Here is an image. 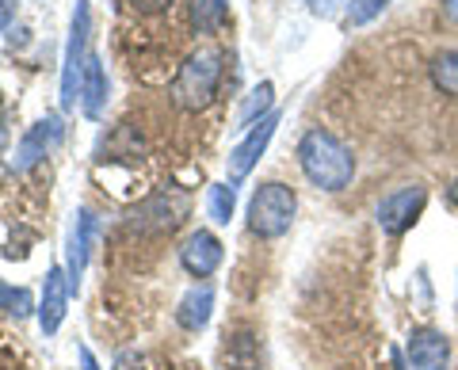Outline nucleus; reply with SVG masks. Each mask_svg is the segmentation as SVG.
Instances as JSON below:
<instances>
[{
	"mask_svg": "<svg viewBox=\"0 0 458 370\" xmlns=\"http://www.w3.org/2000/svg\"><path fill=\"white\" fill-rule=\"evenodd\" d=\"M298 214V195L279 180H267L249 198V230L264 240H276L294 225Z\"/></svg>",
	"mask_w": 458,
	"mask_h": 370,
	"instance_id": "obj_3",
	"label": "nucleus"
},
{
	"mask_svg": "<svg viewBox=\"0 0 458 370\" xmlns=\"http://www.w3.org/2000/svg\"><path fill=\"white\" fill-rule=\"evenodd\" d=\"M222 240L214 237L210 230H195L188 240L180 245V264L183 272L195 275V279H210L214 272L222 267Z\"/></svg>",
	"mask_w": 458,
	"mask_h": 370,
	"instance_id": "obj_11",
	"label": "nucleus"
},
{
	"mask_svg": "<svg viewBox=\"0 0 458 370\" xmlns=\"http://www.w3.org/2000/svg\"><path fill=\"white\" fill-rule=\"evenodd\" d=\"M65 138V122H62V115H47V119H38L31 130H27L23 138H20V146H16V156H12V168L16 172H31V168L47 156L57 141Z\"/></svg>",
	"mask_w": 458,
	"mask_h": 370,
	"instance_id": "obj_9",
	"label": "nucleus"
},
{
	"mask_svg": "<svg viewBox=\"0 0 458 370\" xmlns=\"http://www.w3.org/2000/svg\"><path fill=\"white\" fill-rule=\"evenodd\" d=\"M16 20V0H0V31Z\"/></svg>",
	"mask_w": 458,
	"mask_h": 370,
	"instance_id": "obj_25",
	"label": "nucleus"
},
{
	"mask_svg": "<svg viewBox=\"0 0 458 370\" xmlns=\"http://www.w3.org/2000/svg\"><path fill=\"white\" fill-rule=\"evenodd\" d=\"M210 313H214V290L207 282H199V287H191L180 298L176 321H180V329H188V332H203L210 324Z\"/></svg>",
	"mask_w": 458,
	"mask_h": 370,
	"instance_id": "obj_14",
	"label": "nucleus"
},
{
	"mask_svg": "<svg viewBox=\"0 0 458 370\" xmlns=\"http://www.w3.org/2000/svg\"><path fill=\"white\" fill-rule=\"evenodd\" d=\"M298 168H302V176L313 188L344 191L355 176V153L344 146L333 130L313 126V130H306L302 141H298Z\"/></svg>",
	"mask_w": 458,
	"mask_h": 370,
	"instance_id": "obj_1",
	"label": "nucleus"
},
{
	"mask_svg": "<svg viewBox=\"0 0 458 370\" xmlns=\"http://www.w3.org/2000/svg\"><path fill=\"white\" fill-rule=\"evenodd\" d=\"M271 111H276V84H271V80H260V84H256V88L249 92L245 107H241V115H237L241 130H249V126H256L260 119H267Z\"/></svg>",
	"mask_w": 458,
	"mask_h": 370,
	"instance_id": "obj_15",
	"label": "nucleus"
},
{
	"mask_svg": "<svg viewBox=\"0 0 458 370\" xmlns=\"http://www.w3.org/2000/svg\"><path fill=\"white\" fill-rule=\"evenodd\" d=\"M229 20V0H191V23L203 35L222 31Z\"/></svg>",
	"mask_w": 458,
	"mask_h": 370,
	"instance_id": "obj_17",
	"label": "nucleus"
},
{
	"mask_svg": "<svg viewBox=\"0 0 458 370\" xmlns=\"http://www.w3.org/2000/svg\"><path fill=\"white\" fill-rule=\"evenodd\" d=\"M447 198H451V206L458 210V176L451 180V188H447Z\"/></svg>",
	"mask_w": 458,
	"mask_h": 370,
	"instance_id": "obj_28",
	"label": "nucleus"
},
{
	"mask_svg": "<svg viewBox=\"0 0 458 370\" xmlns=\"http://www.w3.org/2000/svg\"><path fill=\"white\" fill-rule=\"evenodd\" d=\"M405 355L412 370H451V336L436 324H420L409 332Z\"/></svg>",
	"mask_w": 458,
	"mask_h": 370,
	"instance_id": "obj_7",
	"label": "nucleus"
},
{
	"mask_svg": "<svg viewBox=\"0 0 458 370\" xmlns=\"http://www.w3.org/2000/svg\"><path fill=\"white\" fill-rule=\"evenodd\" d=\"M77 355H81V370H99V363H96V355H92L89 348H84V344L77 348Z\"/></svg>",
	"mask_w": 458,
	"mask_h": 370,
	"instance_id": "obj_26",
	"label": "nucleus"
},
{
	"mask_svg": "<svg viewBox=\"0 0 458 370\" xmlns=\"http://www.w3.org/2000/svg\"><path fill=\"white\" fill-rule=\"evenodd\" d=\"M89 35H92V8L89 0H77L73 23H69V42H65V62H62V107L73 111L81 99V80L84 65H89Z\"/></svg>",
	"mask_w": 458,
	"mask_h": 370,
	"instance_id": "obj_4",
	"label": "nucleus"
},
{
	"mask_svg": "<svg viewBox=\"0 0 458 370\" xmlns=\"http://www.w3.org/2000/svg\"><path fill=\"white\" fill-rule=\"evenodd\" d=\"M168 4H172V0H134V8H141V12H161Z\"/></svg>",
	"mask_w": 458,
	"mask_h": 370,
	"instance_id": "obj_27",
	"label": "nucleus"
},
{
	"mask_svg": "<svg viewBox=\"0 0 458 370\" xmlns=\"http://www.w3.org/2000/svg\"><path fill=\"white\" fill-rule=\"evenodd\" d=\"M96 233H99V218L89 206H81L77 222H73V237H69V260H65V279H69V290L73 294L81 290V279H84V267H89Z\"/></svg>",
	"mask_w": 458,
	"mask_h": 370,
	"instance_id": "obj_10",
	"label": "nucleus"
},
{
	"mask_svg": "<svg viewBox=\"0 0 458 370\" xmlns=\"http://www.w3.org/2000/svg\"><path fill=\"white\" fill-rule=\"evenodd\" d=\"M233 206H237V188L233 183H214V188L207 191V210H210V218L218 225H229Z\"/></svg>",
	"mask_w": 458,
	"mask_h": 370,
	"instance_id": "obj_19",
	"label": "nucleus"
},
{
	"mask_svg": "<svg viewBox=\"0 0 458 370\" xmlns=\"http://www.w3.org/2000/svg\"><path fill=\"white\" fill-rule=\"evenodd\" d=\"M188 210H191V198L176 188H168L161 195H153L146 206H138L131 225L141 233H172L183 218H188Z\"/></svg>",
	"mask_w": 458,
	"mask_h": 370,
	"instance_id": "obj_6",
	"label": "nucleus"
},
{
	"mask_svg": "<svg viewBox=\"0 0 458 370\" xmlns=\"http://www.w3.org/2000/svg\"><path fill=\"white\" fill-rule=\"evenodd\" d=\"M424 203H428V188H424V183H405V188L382 195V203H378V210H375L378 230H382L386 237L409 233L412 225H417V218L424 214Z\"/></svg>",
	"mask_w": 458,
	"mask_h": 370,
	"instance_id": "obj_5",
	"label": "nucleus"
},
{
	"mask_svg": "<svg viewBox=\"0 0 458 370\" xmlns=\"http://www.w3.org/2000/svg\"><path fill=\"white\" fill-rule=\"evenodd\" d=\"M81 107L89 119H104L107 111V69L99 62V54H92L84 65V80H81Z\"/></svg>",
	"mask_w": 458,
	"mask_h": 370,
	"instance_id": "obj_13",
	"label": "nucleus"
},
{
	"mask_svg": "<svg viewBox=\"0 0 458 370\" xmlns=\"http://www.w3.org/2000/svg\"><path fill=\"white\" fill-rule=\"evenodd\" d=\"M390 363H394V370H405V363H401V351H390Z\"/></svg>",
	"mask_w": 458,
	"mask_h": 370,
	"instance_id": "obj_29",
	"label": "nucleus"
},
{
	"mask_svg": "<svg viewBox=\"0 0 458 370\" xmlns=\"http://www.w3.org/2000/svg\"><path fill=\"white\" fill-rule=\"evenodd\" d=\"M0 141H4V130H0Z\"/></svg>",
	"mask_w": 458,
	"mask_h": 370,
	"instance_id": "obj_30",
	"label": "nucleus"
},
{
	"mask_svg": "<svg viewBox=\"0 0 458 370\" xmlns=\"http://www.w3.org/2000/svg\"><path fill=\"white\" fill-rule=\"evenodd\" d=\"M279 119H283V111H271L267 119H260L256 126H249V134L237 141L233 153H229V183L245 180V176L252 172V168H256V161H260L264 149H267V141L276 138V126H279Z\"/></svg>",
	"mask_w": 458,
	"mask_h": 370,
	"instance_id": "obj_8",
	"label": "nucleus"
},
{
	"mask_svg": "<svg viewBox=\"0 0 458 370\" xmlns=\"http://www.w3.org/2000/svg\"><path fill=\"white\" fill-rule=\"evenodd\" d=\"M114 370H146L138 351H119V359H114Z\"/></svg>",
	"mask_w": 458,
	"mask_h": 370,
	"instance_id": "obj_23",
	"label": "nucleus"
},
{
	"mask_svg": "<svg viewBox=\"0 0 458 370\" xmlns=\"http://www.w3.org/2000/svg\"><path fill=\"white\" fill-rule=\"evenodd\" d=\"M0 309L12 313V317H16V321L31 317V309H35V302H31V290H23V287H4V282H0Z\"/></svg>",
	"mask_w": 458,
	"mask_h": 370,
	"instance_id": "obj_20",
	"label": "nucleus"
},
{
	"mask_svg": "<svg viewBox=\"0 0 458 370\" xmlns=\"http://www.w3.org/2000/svg\"><path fill=\"white\" fill-rule=\"evenodd\" d=\"M306 4H310V12H313V16L328 20V16H333V12L340 8V4H348V0H306Z\"/></svg>",
	"mask_w": 458,
	"mask_h": 370,
	"instance_id": "obj_22",
	"label": "nucleus"
},
{
	"mask_svg": "<svg viewBox=\"0 0 458 370\" xmlns=\"http://www.w3.org/2000/svg\"><path fill=\"white\" fill-rule=\"evenodd\" d=\"M386 4H390V0H352V4H348V27L375 23L382 12H386Z\"/></svg>",
	"mask_w": 458,
	"mask_h": 370,
	"instance_id": "obj_21",
	"label": "nucleus"
},
{
	"mask_svg": "<svg viewBox=\"0 0 458 370\" xmlns=\"http://www.w3.org/2000/svg\"><path fill=\"white\" fill-rule=\"evenodd\" d=\"M225 363L233 370H260V351H256L252 332H241L225 344Z\"/></svg>",
	"mask_w": 458,
	"mask_h": 370,
	"instance_id": "obj_18",
	"label": "nucleus"
},
{
	"mask_svg": "<svg viewBox=\"0 0 458 370\" xmlns=\"http://www.w3.org/2000/svg\"><path fill=\"white\" fill-rule=\"evenodd\" d=\"M222 69H225V54L203 46L195 50L188 62L180 65L176 80H172V99L183 107V111H199L207 107L214 96H218V84H222Z\"/></svg>",
	"mask_w": 458,
	"mask_h": 370,
	"instance_id": "obj_2",
	"label": "nucleus"
},
{
	"mask_svg": "<svg viewBox=\"0 0 458 370\" xmlns=\"http://www.w3.org/2000/svg\"><path fill=\"white\" fill-rule=\"evenodd\" d=\"M69 279H65V267H50L47 282H42V306H38V329L42 336H54L65 321V309H69Z\"/></svg>",
	"mask_w": 458,
	"mask_h": 370,
	"instance_id": "obj_12",
	"label": "nucleus"
},
{
	"mask_svg": "<svg viewBox=\"0 0 458 370\" xmlns=\"http://www.w3.org/2000/svg\"><path fill=\"white\" fill-rule=\"evenodd\" d=\"M428 73H432V84H436L443 96L458 99V46L439 50L436 58L428 62Z\"/></svg>",
	"mask_w": 458,
	"mask_h": 370,
	"instance_id": "obj_16",
	"label": "nucleus"
},
{
	"mask_svg": "<svg viewBox=\"0 0 458 370\" xmlns=\"http://www.w3.org/2000/svg\"><path fill=\"white\" fill-rule=\"evenodd\" d=\"M439 16H443V23L458 27V0H439Z\"/></svg>",
	"mask_w": 458,
	"mask_h": 370,
	"instance_id": "obj_24",
	"label": "nucleus"
}]
</instances>
